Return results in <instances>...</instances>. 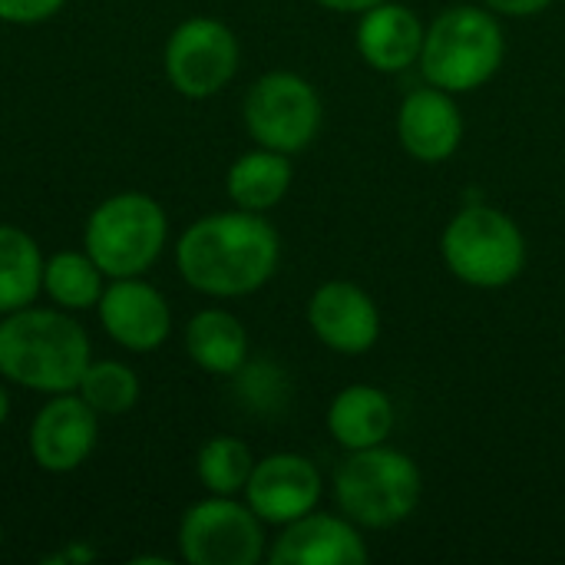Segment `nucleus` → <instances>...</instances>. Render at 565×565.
<instances>
[{"instance_id":"f257e3e1","label":"nucleus","mask_w":565,"mask_h":565,"mask_svg":"<svg viewBox=\"0 0 565 565\" xmlns=\"http://www.w3.org/2000/svg\"><path fill=\"white\" fill-rule=\"evenodd\" d=\"M281 242L262 212H215L195 218L175 242V265L189 288L209 298H242L268 285Z\"/></svg>"},{"instance_id":"f03ea898","label":"nucleus","mask_w":565,"mask_h":565,"mask_svg":"<svg viewBox=\"0 0 565 565\" xmlns=\"http://www.w3.org/2000/svg\"><path fill=\"white\" fill-rule=\"evenodd\" d=\"M93 344L86 328L63 308H20L0 318V377L33 394L79 387Z\"/></svg>"},{"instance_id":"7ed1b4c3","label":"nucleus","mask_w":565,"mask_h":565,"mask_svg":"<svg viewBox=\"0 0 565 565\" xmlns=\"http://www.w3.org/2000/svg\"><path fill=\"white\" fill-rule=\"evenodd\" d=\"M507 56V36L487 7H450L424 33L420 70L430 86L470 93L483 86Z\"/></svg>"},{"instance_id":"20e7f679","label":"nucleus","mask_w":565,"mask_h":565,"mask_svg":"<svg viewBox=\"0 0 565 565\" xmlns=\"http://www.w3.org/2000/svg\"><path fill=\"white\" fill-rule=\"evenodd\" d=\"M420 470L394 447L351 450L334 473V500L341 513L367 530H391L404 523L420 503Z\"/></svg>"},{"instance_id":"39448f33","label":"nucleus","mask_w":565,"mask_h":565,"mask_svg":"<svg viewBox=\"0 0 565 565\" xmlns=\"http://www.w3.org/2000/svg\"><path fill=\"white\" fill-rule=\"evenodd\" d=\"M169 242L166 209L146 192H116L103 199L83 228V248L106 278L146 275Z\"/></svg>"},{"instance_id":"423d86ee","label":"nucleus","mask_w":565,"mask_h":565,"mask_svg":"<svg viewBox=\"0 0 565 565\" xmlns=\"http://www.w3.org/2000/svg\"><path fill=\"white\" fill-rule=\"evenodd\" d=\"M440 248L447 268L473 288H503L516 281L526 265L520 225L493 205H470L457 212L444 228Z\"/></svg>"},{"instance_id":"0eeeda50","label":"nucleus","mask_w":565,"mask_h":565,"mask_svg":"<svg viewBox=\"0 0 565 565\" xmlns=\"http://www.w3.org/2000/svg\"><path fill=\"white\" fill-rule=\"evenodd\" d=\"M245 129L248 136L275 152L295 156L315 142L321 132L324 106L318 89L288 70L265 73L245 93Z\"/></svg>"},{"instance_id":"6e6552de","label":"nucleus","mask_w":565,"mask_h":565,"mask_svg":"<svg viewBox=\"0 0 565 565\" xmlns=\"http://www.w3.org/2000/svg\"><path fill=\"white\" fill-rule=\"evenodd\" d=\"M179 553L189 565H255L265 556V523L248 503L215 497L192 503L179 523Z\"/></svg>"},{"instance_id":"1a4fd4ad","label":"nucleus","mask_w":565,"mask_h":565,"mask_svg":"<svg viewBox=\"0 0 565 565\" xmlns=\"http://www.w3.org/2000/svg\"><path fill=\"white\" fill-rule=\"evenodd\" d=\"M238 36L215 17L182 20L162 50L169 86L185 99H209L222 93L238 73Z\"/></svg>"},{"instance_id":"9d476101","label":"nucleus","mask_w":565,"mask_h":565,"mask_svg":"<svg viewBox=\"0 0 565 565\" xmlns=\"http://www.w3.org/2000/svg\"><path fill=\"white\" fill-rule=\"evenodd\" d=\"M99 440V414L76 394H50L30 424V457L43 473L79 470Z\"/></svg>"},{"instance_id":"9b49d317","label":"nucleus","mask_w":565,"mask_h":565,"mask_svg":"<svg viewBox=\"0 0 565 565\" xmlns=\"http://www.w3.org/2000/svg\"><path fill=\"white\" fill-rule=\"evenodd\" d=\"M96 315L109 341L132 354H149L162 348L172 334V308L156 285L142 281V275L109 278Z\"/></svg>"},{"instance_id":"f8f14e48","label":"nucleus","mask_w":565,"mask_h":565,"mask_svg":"<svg viewBox=\"0 0 565 565\" xmlns=\"http://www.w3.org/2000/svg\"><path fill=\"white\" fill-rule=\"evenodd\" d=\"M321 500V473L301 454H271L255 460V470L245 483V503L262 523L288 526L311 513Z\"/></svg>"},{"instance_id":"ddd939ff","label":"nucleus","mask_w":565,"mask_h":565,"mask_svg":"<svg viewBox=\"0 0 565 565\" xmlns=\"http://www.w3.org/2000/svg\"><path fill=\"white\" fill-rule=\"evenodd\" d=\"M315 338L338 354H364L381 338V311L354 281H328L308 301Z\"/></svg>"},{"instance_id":"4468645a","label":"nucleus","mask_w":565,"mask_h":565,"mask_svg":"<svg viewBox=\"0 0 565 565\" xmlns=\"http://www.w3.org/2000/svg\"><path fill=\"white\" fill-rule=\"evenodd\" d=\"M367 559L371 553L348 516L315 510L288 523L268 550L271 565H364Z\"/></svg>"},{"instance_id":"2eb2a0df","label":"nucleus","mask_w":565,"mask_h":565,"mask_svg":"<svg viewBox=\"0 0 565 565\" xmlns=\"http://www.w3.org/2000/svg\"><path fill=\"white\" fill-rule=\"evenodd\" d=\"M397 139L420 162H444L463 142V116L454 93L440 86L414 89L397 113Z\"/></svg>"},{"instance_id":"dca6fc26","label":"nucleus","mask_w":565,"mask_h":565,"mask_svg":"<svg viewBox=\"0 0 565 565\" xmlns=\"http://www.w3.org/2000/svg\"><path fill=\"white\" fill-rule=\"evenodd\" d=\"M424 23L404 3H377L361 13L358 23V53L371 70L401 73L420 60L424 46Z\"/></svg>"},{"instance_id":"f3484780","label":"nucleus","mask_w":565,"mask_h":565,"mask_svg":"<svg viewBox=\"0 0 565 565\" xmlns=\"http://www.w3.org/2000/svg\"><path fill=\"white\" fill-rule=\"evenodd\" d=\"M328 430L344 450L377 447L394 430V404L381 387L371 384L344 387L328 407Z\"/></svg>"},{"instance_id":"a211bd4d","label":"nucleus","mask_w":565,"mask_h":565,"mask_svg":"<svg viewBox=\"0 0 565 565\" xmlns=\"http://www.w3.org/2000/svg\"><path fill=\"white\" fill-rule=\"evenodd\" d=\"M185 351L205 374H238L248 364V331L225 308H205L185 324Z\"/></svg>"},{"instance_id":"6ab92c4d","label":"nucleus","mask_w":565,"mask_h":565,"mask_svg":"<svg viewBox=\"0 0 565 565\" xmlns=\"http://www.w3.org/2000/svg\"><path fill=\"white\" fill-rule=\"evenodd\" d=\"M291 189V162L285 152L275 149H252L238 156L225 175V192L235 202V209L245 212H268L275 209Z\"/></svg>"},{"instance_id":"aec40b11","label":"nucleus","mask_w":565,"mask_h":565,"mask_svg":"<svg viewBox=\"0 0 565 565\" xmlns=\"http://www.w3.org/2000/svg\"><path fill=\"white\" fill-rule=\"evenodd\" d=\"M43 252L17 225H0V315L30 308L43 295Z\"/></svg>"},{"instance_id":"412c9836","label":"nucleus","mask_w":565,"mask_h":565,"mask_svg":"<svg viewBox=\"0 0 565 565\" xmlns=\"http://www.w3.org/2000/svg\"><path fill=\"white\" fill-rule=\"evenodd\" d=\"M103 268L89 258L86 248H63L53 252L43 265V295L70 315L89 311L103 298Z\"/></svg>"},{"instance_id":"4be33fe9","label":"nucleus","mask_w":565,"mask_h":565,"mask_svg":"<svg viewBox=\"0 0 565 565\" xmlns=\"http://www.w3.org/2000/svg\"><path fill=\"white\" fill-rule=\"evenodd\" d=\"M252 470H255L252 447L238 437H212L202 444V450L195 457V477L215 497L245 493Z\"/></svg>"},{"instance_id":"5701e85b","label":"nucleus","mask_w":565,"mask_h":565,"mask_svg":"<svg viewBox=\"0 0 565 565\" xmlns=\"http://www.w3.org/2000/svg\"><path fill=\"white\" fill-rule=\"evenodd\" d=\"M76 394L99 414V417H122L139 404V374L113 358L89 361Z\"/></svg>"},{"instance_id":"b1692460","label":"nucleus","mask_w":565,"mask_h":565,"mask_svg":"<svg viewBox=\"0 0 565 565\" xmlns=\"http://www.w3.org/2000/svg\"><path fill=\"white\" fill-rule=\"evenodd\" d=\"M66 0H0V23L33 26L63 10Z\"/></svg>"},{"instance_id":"393cba45","label":"nucleus","mask_w":565,"mask_h":565,"mask_svg":"<svg viewBox=\"0 0 565 565\" xmlns=\"http://www.w3.org/2000/svg\"><path fill=\"white\" fill-rule=\"evenodd\" d=\"M480 3L503 17H533V13L546 10L553 0H480Z\"/></svg>"},{"instance_id":"a878e982","label":"nucleus","mask_w":565,"mask_h":565,"mask_svg":"<svg viewBox=\"0 0 565 565\" xmlns=\"http://www.w3.org/2000/svg\"><path fill=\"white\" fill-rule=\"evenodd\" d=\"M93 559H96V550H93V546H83V543H70L66 550H60V553L46 556V563H53V565L93 563Z\"/></svg>"},{"instance_id":"bb28decb","label":"nucleus","mask_w":565,"mask_h":565,"mask_svg":"<svg viewBox=\"0 0 565 565\" xmlns=\"http://www.w3.org/2000/svg\"><path fill=\"white\" fill-rule=\"evenodd\" d=\"M315 3H321L328 10H338V13H364V10H371V7H377L384 0H315Z\"/></svg>"},{"instance_id":"cd10ccee","label":"nucleus","mask_w":565,"mask_h":565,"mask_svg":"<svg viewBox=\"0 0 565 565\" xmlns=\"http://www.w3.org/2000/svg\"><path fill=\"white\" fill-rule=\"evenodd\" d=\"M7 417H10V394H7L3 377H0V427L7 424Z\"/></svg>"},{"instance_id":"c85d7f7f","label":"nucleus","mask_w":565,"mask_h":565,"mask_svg":"<svg viewBox=\"0 0 565 565\" xmlns=\"http://www.w3.org/2000/svg\"><path fill=\"white\" fill-rule=\"evenodd\" d=\"M0 550H3V526H0Z\"/></svg>"}]
</instances>
